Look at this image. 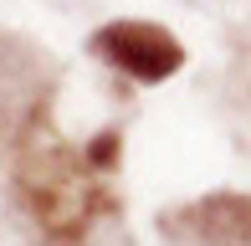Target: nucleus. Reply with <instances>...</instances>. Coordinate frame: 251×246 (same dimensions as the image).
<instances>
[{"mask_svg": "<svg viewBox=\"0 0 251 246\" xmlns=\"http://www.w3.org/2000/svg\"><path fill=\"white\" fill-rule=\"evenodd\" d=\"M93 57H102L113 72L133 77V82H164V77L179 72L185 62V47L175 41V31L159 26V21H108V26L93 31Z\"/></svg>", "mask_w": 251, "mask_h": 246, "instance_id": "1", "label": "nucleus"}]
</instances>
